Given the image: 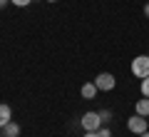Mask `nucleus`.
<instances>
[{"label":"nucleus","instance_id":"nucleus-12","mask_svg":"<svg viewBox=\"0 0 149 137\" xmlns=\"http://www.w3.org/2000/svg\"><path fill=\"white\" fill-rule=\"evenodd\" d=\"M97 132H100V137H112V132L107 130V127H100V130H97Z\"/></svg>","mask_w":149,"mask_h":137},{"label":"nucleus","instance_id":"nucleus-9","mask_svg":"<svg viewBox=\"0 0 149 137\" xmlns=\"http://www.w3.org/2000/svg\"><path fill=\"white\" fill-rule=\"evenodd\" d=\"M142 95H144V97H149V75L142 80Z\"/></svg>","mask_w":149,"mask_h":137},{"label":"nucleus","instance_id":"nucleus-11","mask_svg":"<svg viewBox=\"0 0 149 137\" xmlns=\"http://www.w3.org/2000/svg\"><path fill=\"white\" fill-rule=\"evenodd\" d=\"M100 117H102V122H107V120L112 117V112H109V110H100Z\"/></svg>","mask_w":149,"mask_h":137},{"label":"nucleus","instance_id":"nucleus-7","mask_svg":"<svg viewBox=\"0 0 149 137\" xmlns=\"http://www.w3.org/2000/svg\"><path fill=\"white\" fill-rule=\"evenodd\" d=\"M137 115L149 117V97H144V95H142V100H137Z\"/></svg>","mask_w":149,"mask_h":137},{"label":"nucleus","instance_id":"nucleus-17","mask_svg":"<svg viewBox=\"0 0 149 137\" xmlns=\"http://www.w3.org/2000/svg\"><path fill=\"white\" fill-rule=\"evenodd\" d=\"M47 3H57V0H47Z\"/></svg>","mask_w":149,"mask_h":137},{"label":"nucleus","instance_id":"nucleus-19","mask_svg":"<svg viewBox=\"0 0 149 137\" xmlns=\"http://www.w3.org/2000/svg\"><path fill=\"white\" fill-rule=\"evenodd\" d=\"M147 120H149V117H147Z\"/></svg>","mask_w":149,"mask_h":137},{"label":"nucleus","instance_id":"nucleus-6","mask_svg":"<svg viewBox=\"0 0 149 137\" xmlns=\"http://www.w3.org/2000/svg\"><path fill=\"white\" fill-rule=\"evenodd\" d=\"M10 120H13V110H10V105H0V127H5Z\"/></svg>","mask_w":149,"mask_h":137},{"label":"nucleus","instance_id":"nucleus-1","mask_svg":"<svg viewBox=\"0 0 149 137\" xmlns=\"http://www.w3.org/2000/svg\"><path fill=\"white\" fill-rule=\"evenodd\" d=\"M132 75L139 80H144L149 75V55H137L132 60Z\"/></svg>","mask_w":149,"mask_h":137},{"label":"nucleus","instance_id":"nucleus-13","mask_svg":"<svg viewBox=\"0 0 149 137\" xmlns=\"http://www.w3.org/2000/svg\"><path fill=\"white\" fill-rule=\"evenodd\" d=\"M82 137H100V132H85Z\"/></svg>","mask_w":149,"mask_h":137},{"label":"nucleus","instance_id":"nucleus-16","mask_svg":"<svg viewBox=\"0 0 149 137\" xmlns=\"http://www.w3.org/2000/svg\"><path fill=\"white\" fill-rule=\"evenodd\" d=\"M139 137H149V130H147V132H142V135H139Z\"/></svg>","mask_w":149,"mask_h":137},{"label":"nucleus","instance_id":"nucleus-3","mask_svg":"<svg viewBox=\"0 0 149 137\" xmlns=\"http://www.w3.org/2000/svg\"><path fill=\"white\" fill-rule=\"evenodd\" d=\"M127 127H129V132L132 135H142V132H147L149 130V120L147 117H142V115H132L129 117V122H127Z\"/></svg>","mask_w":149,"mask_h":137},{"label":"nucleus","instance_id":"nucleus-8","mask_svg":"<svg viewBox=\"0 0 149 137\" xmlns=\"http://www.w3.org/2000/svg\"><path fill=\"white\" fill-rule=\"evenodd\" d=\"M3 132H5V137H17V135H20V127H17L15 122L10 120V122H8L5 127H3Z\"/></svg>","mask_w":149,"mask_h":137},{"label":"nucleus","instance_id":"nucleus-4","mask_svg":"<svg viewBox=\"0 0 149 137\" xmlns=\"http://www.w3.org/2000/svg\"><path fill=\"white\" fill-rule=\"evenodd\" d=\"M95 85H97V90H102V92H109V90H114L117 80H114V75H112V72H100L95 77Z\"/></svg>","mask_w":149,"mask_h":137},{"label":"nucleus","instance_id":"nucleus-14","mask_svg":"<svg viewBox=\"0 0 149 137\" xmlns=\"http://www.w3.org/2000/svg\"><path fill=\"white\" fill-rule=\"evenodd\" d=\"M144 15L149 18V3H147V5H144Z\"/></svg>","mask_w":149,"mask_h":137},{"label":"nucleus","instance_id":"nucleus-5","mask_svg":"<svg viewBox=\"0 0 149 137\" xmlns=\"http://www.w3.org/2000/svg\"><path fill=\"white\" fill-rule=\"evenodd\" d=\"M97 92H100V90H97V85H95V82H85V85H82V90H80V95L85 97V100H92Z\"/></svg>","mask_w":149,"mask_h":137},{"label":"nucleus","instance_id":"nucleus-2","mask_svg":"<svg viewBox=\"0 0 149 137\" xmlns=\"http://www.w3.org/2000/svg\"><path fill=\"white\" fill-rule=\"evenodd\" d=\"M102 125H104V122H102L100 112H85V115H82V127H85V132H97Z\"/></svg>","mask_w":149,"mask_h":137},{"label":"nucleus","instance_id":"nucleus-18","mask_svg":"<svg viewBox=\"0 0 149 137\" xmlns=\"http://www.w3.org/2000/svg\"><path fill=\"white\" fill-rule=\"evenodd\" d=\"M3 137H5V135H3Z\"/></svg>","mask_w":149,"mask_h":137},{"label":"nucleus","instance_id":"nucleus-10","mask_svg":"<svg viewBox=\"0 0 149 137\" xmlns=\"http://www.w3.org/2000/svg\"><path fill=\"white\" fill-rule=\"evenodd\" d=\"M13 5H17V8H25V5H30L32 0H10Z\"/></svg>","mask_w":149,"mask_h":137},{"label":"nucleus","instance_id":"nucleus-15","mask_svg":"<svg viewBox=\"0 0 149 137\" xmlns=\"http://www.w3.org/2000/svg\"><path fill=\"white\" fill-rule=\"evenodd\" d=\"M8 3H10V0H0V8H5V5H8Z\"/></svg>","mask_w":149,"mask_h":137}]
</instances>
